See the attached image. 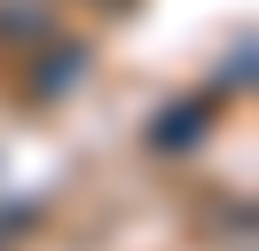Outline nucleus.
<instances>
[{"label":"nucleus","mask_w":259,"mask_h":251,"mask_svg":"<svg viewBox=\"0 0 259 251\" xmlns=\"http://www.w3.org/2000/svg\"><path fill=\"white\" fill-rule=\"evenodd\" d=\"M196 134H204V102H181V110H165L149 126V149H189Z\"/></svg>","instance_id":"f257e3e1"},{"label":"nucleus","mask_w":259,"mask_h":251,"mask_svg":"<svg viewBox=\"0 0 259 251\" xmlns=\"http://www.w3.org/2000/svg\"><path fill=\"white\" fill-rule=\"evenodd\" d=\"M48 55H55V63H48V71H32V94H63L71 78L87 71V55H79V47H71V39H63V47H48Z\"/></svg>","instance_id":"f03ea898"},{"label":"nucleus","mask_w":259,"mask_h":251,"mask_svg":"<svg viewBox=\"0 0 259 251\" xmlns=\"http://www.w3.org/2000/svg\"><path fill=\"white\" fill-rule=\"evenodd\" d=\"M0 31H48V8L24 16V8H0Z\"/></svg>","instance_id":"7ed1b4c3"}]
</instances>
